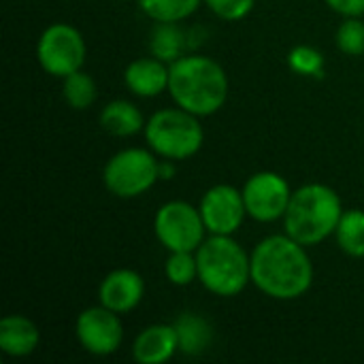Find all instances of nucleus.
Segmentation results:
<instances>
[{
    "mask_svg": "<svg viewBox=\"0 0 364 364\" xmlns=\"http://www.w3.org/2000/svg\"><path fill=\"white\" fill-rule=\"evenodd\" d=\"M168 94L196 117L215 115L228 98L226 70L213 58L183 53L168 66Z\"/></svg>",
    "mask_w": 364,
    "mask_h": 364,
    "instance_id": "f03ea898",
    "label": "nucleus"
},
{
    "mask_svg": "<svg viewBox=\"0 0 364 364\" xmlns=\"http://www.w3.org/2000/svg\"><path fill=\"white\" fill-rule=\"evenodd\" d=\"M252 284L275 301H294L314 284L311 258L290 235H271L252 252Z\"/></svg>",
    "mask_w": 364,
    "mask_h": 364,
    "instance_id": "f257e3e1",
    "label": "nucleus"
},
{
    "mask_svg": "<svg viewBox=\"0 0 364 364\" xmlns=\"http://www.w3.org/2000/svg\"><path fill=\"white\" fill-rule=\"evenodd\" d=\"M145 296V282L132 269L111 271L98 288V301L115 314H130L141 305Z\"/></svg>",
    "mask_w": 364,
    "mask_h": 364,
    "instance_id": "f8f14e48",
    "label": "nucleus"
},
{
    "mask_svg": "<svg viewBox=\"0 0 364 364\" xmlns=\"http://www.w3.org/2000/svg\"><path fill=\"white\" fill-rule=\"evenodd\" d=\"M164 275L173 286H190L194 279H198L196 252H168Z\"/></svg>",
    "mask_w": 364,
    "mask_h": 364,
    "instance_id": "4be33fe9",
    "label": "nucleus"
},
{
    "mask_svg": "<svg viewBox=\"0 0 364 364\" xmlns=\"http://www.w3.org/2000/svg\"><path fill=\"white\" fill-rule=\"evenodd\" d=\"M100 126L113 136H134L145 130V119L130 100H111L100 113Z\"/></svg>",
    "mask_w": 364,
    "mask_h": 364,
    "instance_id": "f3484780",
    "label": "nucleus"
},
{
    "mask_svg": "<svg viewBox=\"0 0 364 364\" xmlns=\"http://www.w3.org/2000/svg\"><path fill=\"white\" fill-rule=\"evenodd\" d=\"M160 179H164V181H168V179H173L175 177V173H177V168H175V160H166V158H162L160 160Z\"/></svg>",
    "mask_w": 364,
    "mask_h": 364,
    "instance_id": "bb28decb",
    "label": "nucleus"
},
{
    "mask_svg": "<svg viewBox=\"0 0 364 364\" xmlns=\"http://www.w3.org/2000/svg\"><path fill=\"white\" fill-rule=\"evenodd\" d=\"M173 326L177 333L179 352L186 356H198V354L207 352L213 343L211 324L196 314H181Z\"/></svg>",
    "mask_w": 364,
    "mask_h": 364,
    "instance_id": "dca6fc26",
    "label": "nucleus"
},
{
    "mask_svg": "<svg viewBox=\"0 0 364 364\" xmlns=\"http://www.w3.org/2000/svg\"><path fill=\"white\" fill-rule=\"evenodd\" d=\"M188 47L186 34L175 21H158L156 28L149 34V51L154 58L162 62H175L177 58L183 55Z\"/></svg>",
    "mask_w": 364,
    "mask_h": 364,
    "instance_id": "a211bd4d",
    "label": "nucleus"
},
{
    "mask_svg": "<svg viewBox=\"0 0 364 364\" xmlns=\"http://www.w3.org/2000/svg\"><path fill=\"white\" fill-rule=\"evenodd\" d=\"M326 4L343 17L364 15V0H326Z\"/></svg>",
    "mask_w": 364,
    "mask_h": 364,
    "instance_id": "a878e982",
    "label": "nucleus"
},
{
    "mask_svg": "<svg viewBox=\"0 0 364 364\" xmlns=\"http://www.w3.org/2000/svg\"><path fill=\"white\" fill-rule=\"evenodd\" d=\"M198 209L209 235H235L247 215L243 192L228 183L209 188L200 198Z\"/></svg>",
    "mask_w": 364,
    "mask_h": 364,
    "instance_id": "9b49d317",
    "label": "nucleus"
},
{
    "mask_svg": "<svg viewBox=\"0 0 364 364\" xmlns=\"http://www.w3.org/2000/svg\"><path fill=\"white\" fill-rule=\"evenodd\" d=\"M41 341L38 326L19 314L4 316L0 320V350L11 358H26L30 356Z\"/></svg>",
    "mask_w": 364,
    "mask_h": 364,
    "instance_id": "2eb2a0df",
    "label": "nucleus"
},
{
    "mask_svg": "<svg viewBox=\"0 0 364 364\" xmlns=\"http://www.w3.org/2000/svg\"><path fill=\"white\" fill-rule=\"evenodd\" d=\"M96 94H98L96 81L92 79V75H87L83 70L70 73L68 77L62 79V96H64L66 105L75 111H83V109L92 107L96 100Z\"/></svg>",
    "mask_w": 364,
    "mask_h": 364,
    "instance_id": "aec40b11",
    "label": "nucleus"
},
{
    "mask_svg": "<svg viewBox=\"0 0 364 364\" xmlns=\"http://www.w3.org/2000/svg\"><path fill=\"white\" fill-rule=\"evenodd\" d=\"M85 41L83 34L64 21L51 23L43 30L36 43V60L47 75L53 77H68L83 68L85 62Z\"/></svg>",
    "mask_w": 364,
    "mask_h": 364,
    "instance_id": "0eeeda50",
    "label": "nucleus"
},
{
    "mask_svg": "<svg viewBox=\"0 0 364 364\" xmlns=\"http://www.w3.org/2000/svg\"><path fill=\"white\" fill-rule=\"evenodd\" d=\"M203 0H139L141 11L154 21H183L198 11Z\"/></svg>",
    "mask_w": 364,
    "mask_h": 364,
    "instance_id": "412c9836",
    "label": "nucleus"
},
{
    "mask_svg": "<svg viewBox=\"0 0 364 364\" xmlns=\"http://www.w3.org/2000/svg\"><path fill=\"white\" fill-rule=\"evenodd\" d=\"M124 83L134 96H160L162 92H168V66L154 55L134 60L124 70Z\"/></svg>",
    "mask_w": 364,
    "mask_h": 364,
    "instance_id": "4468645a",
    "label": "nucleus"
},
{
    "mask_svg": "<svg viewBox=\"0 0 364 364\" xmlns=\"http://www.w3.org/2000/svg\"><path fill=\"white\" fill-rule=\"evenodd\" d=\"M288 64L296 75L303 77H322L324 75V55L311 45H296L288 53Z\"/></svg>",
    "mask_w": 364,
    "mask_h": 364,
    "instance_id": "5701e85b",
    "label": "nucleus"
},
{
    "mask_svg": "<svg viewBox=\"0 0 364 364\" xmlns=\"http://www.w3.org/2000/svg\"><path fill=\"white\" fill-rule=\"evenodd\" d=\"M179 352L173 324H151L143 328L132 343V358L139 364H162Z\"/></svg>",
    "mask_w": 364,
    "mask_h": 364,
    "instance_id": "ddd939ff",
    "label": "nucleus"
},
{
    "mask_svg": "<svg viewBox=\"0 0 364 364\" xmlns=\"http://www.w3.org/2000/svg\"><path fill=\"white\" fill-rule=\"evenodd\" d=\"M160 160L151 149L128 147L111 156L102 168L105 188L117 198H136L160 179Z\"/></svg>",
    "mask_w": 364,
    "mask_h": 364,
    "instance_id": "423d86ee",
    "label": "nucleus"
},
{
    "mask_svg": "<svg viewBox=\"0 0 364 364\" xmlns=\"http://www.w3.org/2000/svg\"><path fill=\"white\" fill-rule=\"evenodd\" d=\"M339 247L352 256V258H364V211L363 209H350L343 211L339 226L335 230Z\"/></svg>",
    "mask_w": 364,
    "mask_h": 364,
    "instance_id": "6ab92c4d",
    "label": "nucleus"
},
{
    "mask_svg": "<svg viewBox=\"0 0 364 364\" xmlns=\"http://www.w3.org/2000/svg\"><path fill=\"white\" fill-rule=\"evenodd\" d=\"M75 335L79 346L92 356H111L124 341V326L119 314L98 305L79 314L75 322Z\"/></svg>",
    "mask_w": 364,
    "mask_h": 364,
    "instance_id": "9d476101",
    "label": "nucleus"
},
{
    "mask_svg": "<svg viewBox=\"0 0 364 364\" xmlns=\"http://www.w3.org/2000/svg\"><path fill=\"white\" fill-rule=\"evenodd\" d=\"M241 192H243L247 215L262 224L284 218L292 198V190L286 177L273 171L254 173L245 181Z\"/></svg>",
    "mask_w": 364,
    "mask_h": 364,
    "instance_id": "1a4fd4ad",
    "label": "nucleus"
},
{
    "mask_svg": "<svg viewBox=\"0 0 364 364\" xmlns=\"http://www.w3.org/2000/svg\"><path fill=\"white\" fill-rule=\"evenodd\" d=\"M335 43L348 55H363L364 21H360V17H346V21L337 28Z\"/></svg>",
    "mask_w": 364,
    "mask_h": 364,
    "instance_id": "b1692460",
    "label": "nucleus"
},
{
    "mask_svg": "<svg viewBox=\"0 0 364 364\" xmlns=\"http://www.w3.org/2000/svg\"><path fill=\"white\" fill-rule=\"evenodd\" d=\"M198 282L215 296H237L252 282V256L232 235H211L196 250Z\"/></svg>",
    "mask_w": 364,
    "mask_h": 364,
    "instance_id": "20e7f679",
    "label": "nucleus"
},
{
    "mask_svg": "<svg viewBox=\"0 0 364 364\" xmlns=\"http://www.w3.org/2000/svg\"><path fill=\"white\" fill-rule=\"evenodd\" d=\"M205 4L220 19L239 21V19H243V17H247L252 13L256 0H205Z\"/></svg>",
    "mask_w": 364,
    "mask_h": 364,
    "instance_id": "393cba45",
    "label": "nucleus"
},
{
    "mask_svg": "<svg viewBox=\"0 0 364 364\" xmlns=\"http://www.w3.org/2000/svg\"><path fill=\"white\" fill-rule=\"evenodd\" d=\"M154 232L168 252H196L205 241L207 226L200 209L186 200H171L158 209Z\"/></svg>",
    "mask_w": 364,
    "mask_h": 364,
    "instance_id": "6e6552de",
    "label": "nucleus"
},
{
    "mask_svg": "<svg viewBox=\"0 0 364 364\" xmlns=\"http://www.w3.org/2000/svg\"><path fill=\"white\" fill-rule=\"evenodd\" d=\"M145 141L149 149L166 160H188L205 143V130L196 115L186 109H160L145 122Z\"/></svg>",
    "mask_w": 364,
    "mask_h": 364,
    "instance_id": "39448f33",
    "label": "nucleus"
},
{
    "mask_svg": "<svg viewBox=\"0 0 364 364\" xmlns=\"http://www.w3.org/2000/svg\"><path fill=\"white\" fill-rule=\"evenodd\" d=\"M343 205L339 194L324 183H307L292 192L288 211L284 215L286 235L305 247L318 245L335 235Z\"/></svg>",
    "mask_w": 364,
    "mask_h": 364,
    "instance_id": "7ed1b4c3",
    "label": "nucleus"
}]
</instances>
